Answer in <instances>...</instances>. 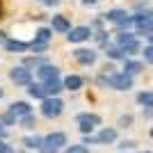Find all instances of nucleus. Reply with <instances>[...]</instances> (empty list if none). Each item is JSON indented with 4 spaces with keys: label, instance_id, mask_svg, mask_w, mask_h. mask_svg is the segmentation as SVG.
I'll use <instances>...</instances> for the list:
<instances>
[{
    "label": "nucleus",
    "instance_id": "f257e3e1",
    "mask_svg": "<svg viewBox=\"0 0 153 153\" xmlns=\"http://www.w3.org/2000/svg\"><path fill=\"white\" fill-rule=\"evenodd\" d=\"M98 85L101 87H110V89L114 91H128L133 89V78L126 76V73H119V71H112V73H103L98 76Z\"/></svg>",
    "mask_w": 153,
    "mask_h": 153
},
{
    "label": "nucleus",
    "instance_id": "cd10ccee",
    "mask_svg": "<svg viewBox=\"0 0 153 153\" xmlns=\"http://www.w3.org/2000/svg\"><path fill=\"white\" fill-rule=\"evenodd\" d=\"M144 62H146V64H153V44L144 46Z\"/></svg>",
    "mask_w": 153,
    "mask_h": 153
},
{
    "label": "nucleus",
    "instance_id": "bb28decb",
    "mask_svg": "<svg viewBox=\"0 0 153 153\" xmlns=\"http://www.w3.org/2000/svg\"><path fill=\"white\" fill-rule=\"evenodd\" d=\"M135 144H137V142H133V140H121L117 144V149H119V151H130V149H135Z\"/></svg>",
    "mask_w": 153,
    "mask_h": 153
},
{
    "label": "nucleus",
    "instance_id": "7c9ffc66",
    "mask_svg": "<svg viewBox=\"0 0 153 153\" xmlns=\"http://www.w3.org/2000/svg\"><path fill=\"white\" fill-rule=\"evenodd\" d=\"M0 153H14L12 146L7 144V140H0Z\"/></svg>",
    "mask_w": 153,
    "mask_h": 153
},
{
    "label": "nucleus",
    "instance_id": "f3484780",
    "mask_svg": "<svg viewBox=\"0 0 153 153\" xmlns=\"http://www.w3.org/2000/svg\"><path fill=\"white\" fill-rule=\"evenodd\" d=\"M25 91H27V96H30V98H34V101H44V98H46L44 82H34V80H32V82L25 87Z\"/></svg>",
    "mask_w": 153,
    "mask_h": 153
},
{
    "label": "nucleus",
    "instance_id": "9d476101",
    "mask_svg": "<svg viewBox=\"0 0 153 153\" xmlns=\"http://www.w3.org/2000/svg\"><path fill=\"white\" fill-rule=\"evenodd\" d=\"M34 73H37L39 82H46V80H53V78H59V66H55V64H39L37 69H34Z\"/></svg>",
    "mask_w": 153,
    "mask_h": 153
},
{
    "label": "nucleus",
    "instance_id": "5701e85b",
    "mask_svg": "<svg viewBox=\"0 0 153 153\" xmlns=\"http://www.w3.org/2000/svg\"><path fill=\"white\" fill-rule=\"evenodd\" d=\"M64 153H89V146H85V144H66Z\"/></svg>",
    "mask_w": 153,
    "mask_h": 153
},
{
    "label": "nucleus",
    "instance_id": "393cba45",
    "mask_svg": "<svg viewBox=\"0 0 153 153\" xmlns=\"http://www.w3.org/2000/svg\"><path fill=\"white\" fill-rule=\"evenodd\" d=\"M105 55H108L110 59H126V53H123L121 48H114V46H110Z\"/></svg>",
    "mask_w": 153,
    "mask_h": 153
},
{
    "label": "nucleus",
    "instance_id": "4468645a",
    "mask_svg": "<svg viewBox=\"0 0 153 153\" xmlns=\"http://www.w3.org/2000/svg\"><path fill=\"white\" fill-rule=\"evenodd\" d=\"M142 71H144V64H142L140 59H130V57L123 59V73H126V76L135 78V76H140Z\"/></svg>",
    "mask_w": 153,
    "mask_h": 153
},
{
    "label": "nucleus",
    "instance_id": "58836bf2",
    "mask_svg": "<svg viewBox=\"0 0 153 153\" xmlns=\"http://www.w3.org/2000/svg\"><path fill=\"white\" fill-rule=\"evenodd\" d=\"M117 153H126V151H117Z\"/></svg>",
    "mask_w": 153,
    "mask_h": 153
},
{
    "label": "nucleus",
    "instance_id": "ea45409f",
    "mask_svg": "<svg viewBox=\"0 0 153 153\" xmlns=\"http://www.w3.org/2000/svg\"><path fill=\"white\" fill-rule=\"evenodd\" d=\"M37 153H44V151H37Z\"/></svg>",
    "mask_w": 153,
    "mask_h": 153
},
{
    "label": "nucleus",
    "instance_id": "a19ab883",
    "mask_svg": "<svg viewBox=\"0 0 153 153\" xmlns=\"http://www.w3.org/2000/svg\"><path fill=\"white\" fill-rule=\"evenodd\" d=\"M39 2H44V0H39Z\"/></svg>",
    "mask_w": 153,
    "mask_h": 153
},
{
    "label": "nucleus",
    "instance_id": "1a4fd4ad",
    "mask_svg": "<svg viewBox=\"0 0 153 153\" xmlns=\"http://www.w3.org/2000/svg\"><path fill=\"white\" fill-rule=\"evenodd\" d=\"M73 57H76V62L80 66H91L98 59V53L94 48H78V51H73Z\"/></svg>",
    "mask_w": 153,
    "mask_h": 153
},
{
    "label": "nucleus",
    "instance_id": "4be33fe9",
    "mask_svg": "<svg viewBox=\"0 0 153 153\" xmlns=\"http://www.w3.org/2000/svg\"><path fill=\"white\" fill-rule=\"evenodd\" d=\"M53 39V30L51 27H39L37 34H34V44H48Z\"/></svg>",
    "mask_w": 153,
    "mask_h": 153
},
{
    "label": "nucleus",
    "instance_id": "39448f33",
    "mask_svg": "<svg viewBox=\"0 0 153 153\" xmlns=\"http://www.w3.org/2000/svg\"><path fill=\"white\" fill-rule=\"evenodd\" d=\"M9 80H12L16 87H27V85L32 82V69H27V66H14V69H9Z\"/></svg>",
    "mask_w": 153,
    "mask_h": 153
},
{
    "label": "nucleus",
    "instance_id": "2eb2a0df",
    "mask_svg": "<svg viewBox=\"0 0 153 153\" xmlns=\"http://www.w3.org/2000/svg\"><path fill=\"white\" fill-rule=\"evenodd\" d=\"M23 146H25L27 151L37 153V151L44 149V137H41V135H25V137H23Z\"/></svg>",
    "mask_w": 153,
    "mask_h": 153
},
{
    "label": "nucleus",
    "instance_id": "b1692460",
    "mask_svg": "<svg viewBox=\"0 0 153 153\" xmlns=\"http://www.w3.org/2000/svg\"><path fill=\"white\" fill-rule=\"evenodd\" d=\"M133 123H135L133 114H121V117H119V121H117V126H119V128H133Z\"/></svg>",
    "mask_w": 153,
    "mask_h": 153
},
{
    "label": "nucleus",
    "instance_id": "aec40b11",
    "mask_svg": "<svg viewBox=\"0 0 153 153\" xmlns=\"http://www.w3.org/2000/svg\"><path fill=\"white\" fill-rule=\"evenodd\" d=\"M19 128H23V130H34V128H37V114L30 112V114L21 117L19 119Z\"/></svg>",
    "mask_w": 153,
    "mask_h": 153
},
{
    "label": "nucleus",
    "instance_id": "6ab92c4d",
    "mask_svg": "<svg viewBox=\"0 0 153 153\" xmlns=\"http://www.w3.org/2000/svg\"><path fill=\"white\" fill-rule=\"evenodd\" d=\"M135 101H137L140 108H153V91H149V89L140 91V94L135 96Z\"/></svg>",
    "mask_w": 153,
    "mask_h": 153
},
{
    "label": "nucleus",
    "instance_id": "2f4dec72",
    "mask_svg": "<svg viewBox=\"0 0 153 153\" xmlns=\"http://www.w3.org/2000/svg\"><path fill=\"white\" fill-rule=\"evenodd\" d=\"M9 137V130H7V126L2 123V119H0V140H7Z\"/></svg>",
    "mask_w": 153,
    "mask_h": 153
},
{
    "label": "nucleus",
    "instance_id": "f03ea898",
    "mask_svg": "<svg viewBox=\"0 0 153 153\" xmlns=\"http://www.w3.org/2000/svg\"><path fill=\"white\" fill-rule=\"evenodd\" d=\"M39 112H41V117L44 119H59L64 112V101L59 98V96H46L44 101H41V105H39Z\"/></svg>",
    "mask_w": 153,
    "mask_h": 153
},
{
    "label": "nucleus",
    "instance_id": "a878e982",
    "mask_svg": "<svg viewBox=\"0 0 153 153\" xmlns=\"http://www.w3.org/2000/svg\"><path fill=\"white\" fill-rule=\"evenodd\" d=\"M0 119H2V123H5L7 128H9V126H16V123H19V119H16V117H14L9 110H7L5 114H0Z\"/></svg>",
    "mask_w": 153,
    "mask_h": 153
},
{
    "label": "nucleus",
    "instance_id": "ddd939ff",
    "mask_svg": "<svg viewBox=\"0 0 153 153\" xmlns=\"http://www.w3.org/2000/svg\"><path fill=\"white\" fill-rule=\"evenodd\" d=\"M9 112H12L16 119H21V117H25V114H30L32 112V105L27 101H14V103H9Z\"/></svg>",
    "mask_w": 153,
    "mask_h": 153
},
{
    "label": "nucleus",
    "instance_id": "20e7f679",
    "mask_svg": "<svg viewBox=\"0 0 153 153\" xmlns=\"http://www.w3.org/2000/svg\"><path fill=\"white\" fill-rule=\"evenodd\" d=\"M117 44H119V48L126 53L128 57L140 53V41H137V34H135V32H128V30L119 32V34H117Z\"/></svg>",
    "mask_w": 153,
    "mask_h": 153
},
{
    "label": "nucleus",
    "instance_id": "dca6fc26",
    "mask_svg": "<svg viewBox=\"0 0 153 153\" xmlns=\"http://www.w3.org/2000/svg\"><path fill=\"white\" fill-rule=\"evenodd\" d=\"M44 89H46V96H59L64 91V82L62 78H53V80H46L44 82Z\"/></svg>",
    "mask_w": 153,
    "mask_h": 153
},
{
    "label": "nucleus",
    "instance_id": "7ed1b4c3",
    "mask_svg": "<svg viewBox=\"0 0 153 153\" xmlns=\"http://www.w3.org/2000/svg\"><path fill=\"white\" fill-rule=\"evenodd\" d=\"M76 123H78V128H80L82 135H91L96 128L103 123V119H101V114H96V112H78Z\"/></svg>",
    "mask_w": 153,
    "mask_h": 153
},
{
    "label": "nucleus",
    "instance_id": "0eeeda50",
    "mask_svg": "<svg viewBox=\"0 0 153 153\" xmlns=\"http://www.w3.org/2000/svg\"><path fill=\"white\" fill-rule=\"evenodd\" d=\"M119 140V130L114 126H101L98 133H96V144L98 146H105V144H114Z\"/></svg>",
    "mask_w": 153,
    "mask_h": 153
},
{
    "label": "nucleus",
    "instance_id": "f704fd0d",
    "mask_svg": "<svg viewBox=\"0 0 153 153\" xmlns=\"http://www.w3.org/2000/svg\"><path fill=\"white\" fill-rule=\"evenodd\" d=\"M146 37H149V44H153V32H151V34H146Z\"/></svg>",
    "mask_w": 153,
    "mask_h": 153
},
{
    "label": "nucleus",
    "instance_id": "4c0bfd02",
    "mask_svg": "<svg viewBox=\"0 0 153 153\" xmlns=\"http://www.w3.org/2000/svg\"><path fill=\"white\" fill-rule=\"evenodd\" d=\"M135 153H151V151H135Z\"/></svg>",
    "mask_w": 153,
    "mask_h": 153
},
{
    "label": "nucleus",
    "instance_id": "c85d7f7f",
    "mask_svg": "<svg viewBox=\"0 0 153 153\" xmlns=\"http://www.w3.org/2000/svg\"><path fill=\"white\" fill-rule=\"evenodd\" d=\"M80 144H85V146H94L96 144V135L91 133V135H82V142Z\"/></svg>",
    "mask_w": 153,
    "mask_h": 153
},
{
    "label": "nucleus",
    "instance_id": "c9c22d12",
    "mask_svg": "<svg viewBox=\"0 0 153 153\" xmlns=\"http://www.w3.org/2000/svg\"><path fill=\"white\" fill-rule=\"evenodd\" d=\"M2 96H5V89H0V98H2Z\"/></svg>",
    "mask_w": 153,
    "mask_h": 153
},
{
    "label": "nucleus",
    "instance_id": "6e6552de",
    "mask_svg": "<svg viewBox=\"0 0 153 153\" xmlns=\"http://www.w3.org/2000/svg\"><path fill=\"white\" fill-rule=\"evenodd\" d=\"M91 37H94V32H91L89 25H78V27H71L66 32V39L71 44H82V41H89Z\"/></svg>",
    "mask_w": 153,
    "mask_h": 153
},
{
    "label": "nucleus",
    "instance_id": "f8f14e48",
    "mask_svg": "<svg viewBox=\"0 0 153 153\" xmlns=\"http://www.w3.org/2000/svg\"><path fill=\"white\" fill-rule=\"evenodd\" d=\"M51 30L53 32H57V34H66V32L71 30V23L66 16H62V14H55L51 21Z\"/></svg>",
    "mask_w": 153,
    "mask_h": 153
},
{
    "label": "nucleus",
    "instance_id": "a211bd4d",
    "mask_svg": "<svg viewBox=\"0 0 153 153\" xmlns=\"http://www.w3.org/2000/svg\"><path fill=\"white\" fill-rule=\"evenodd\" d=\"M5 51L7 53H25V51H30V44L16 41V39H7L5 41Z\"/></svg>",
    "mask_w": 153,
    "mask_h": 153
},
{
    "label": "nucleus",
    "instance_id": "9b49d317",
    "mask_svg": "<svg viewBox=\"0 0 153 153\" xmlns=\"http://www.w3.org/2000/svg\"><path fill=\"white\" fill-rule=\"evenodd\" d=\"M62 82H64V91H80L85 87V78L76 76V73H69L66 78H62Z\"/></svg>",
    "mask_w": 153,
    "mask_h": 153
},
{
    "label": "nucleus",
    "instance_id": "423d86ee",
    "mask_svg": "<svg viewBox=\"0 0 153 153\" xmlns=\"http://www.w3.org/2000/svg\"><path fill=\"white\" fill-rule=\"evenodd\" d=\"M69 144V137H66V133L64 130H55V133H48L44 135V146L46 149H64Z\"/></svg>",
    "mask_w": 153,
    "mask_h": 153
},
{
    "label": "nucleus",
    "instance_id": "412c9836",
    "mask_svg": "<svg viewBox=\"0 0 153 153\" xmlns=\"http://www.w3.org/2000/svg\"><path fill=\"white\" fill-rule=\"evenodd\" d=\"M128 14H126V9H110V12H105L103 14V19L105 21H110V23H119V21H123Z\"/></svg>",
    "mask_w": 153,
    "mask_h": 153
},
{
    "label": "nucleus",
    "instance_id": "473e14b6",
    "mask_svg": "<svg viewBox=\"0 0 153 153\" xmlns=\"http://www.w3.org/2000/svg\"><path fill=\"white\" fill-rule=\"evenodd\" d=\"M44 5H48V7H55V5H59V0H44Z\"/></svg>",
    "mask_w": 153,
    "mask_h": 153
},
{
    "label": "nucleus",
    "instance_id": "c756f323",
    "mask_svg": "<svg viewBox=\"0 0 153 153\" xmlns=\"http://www.w3.org/2000/svg\"><path fill=\"white\" fill-rule=\"evenodd\" d=\"M30 48H32L34 53H46V51H48V44H34V41H32Z\"/></svg>",
    "mask_w": 153,
    "mask_h": 153
},
{
    "label": "nucleus",
    "instance_id": "e433bc0d",
    "mask_svg": "<svg viewBox=\"0 0 153 153\" xmlns=\"http://www.w3.org/2000/svg\"><path fill=\"white\" fill-rule=\"evenodd\" d=\"M149 135H151V137H153V126H151V130H149Z\"/></svg>",
    "mask_w": 153,
    "mask_h": 153
},
{
    "label": "nucleus",
    "instance_id": "72a5a7b5",
    "mask_svg": "<svg viewBox=\"0 0 153 153\" xmlns=\"http://www.w3.org/2000/svg\"><path fill=\"white\" fill-rule=\"evenodd\" d=\"M80 2H82V5H96L98 0H80Z\"/></svg>",
    "mask_w": 153,
    "mask_h": 153
}]
</instances>
